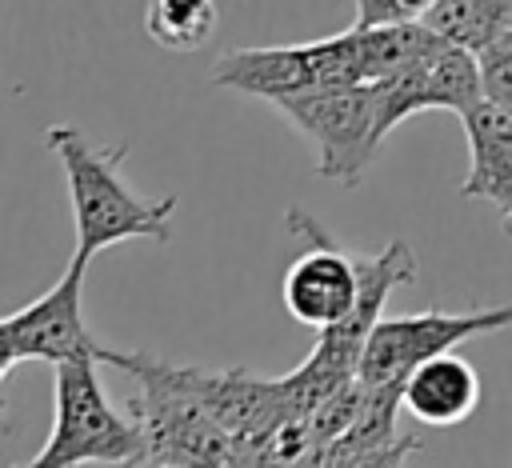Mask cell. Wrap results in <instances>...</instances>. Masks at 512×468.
<instances>
[{
	"label": "cell",
	"instance_id": "6da1fadb",
	"mask_svg": "<svg viewBox=\"0 0 512 468\" xmlns=\"http://www.w3.org/2000/svg\"><path fill=\"white\" fill-rule=\"evenodd\" d=\"M44 144L60 160V172L68 184V200L76 216V252L96 256L128 236H144L156 244L172 240L176 196H164V200L140 196L120 176V164L128 156L124 140L112 148H100L76 124H52L44 132Z\"/></svg>",
	"mask_w": 512,
	"mask_h": 468
},
{
	"label": "cell",
	"instance_id": "7a4b0ae2",
	"mask_svg": "<svg viewBox=\"0 0 512 468\" xmlns=\"http://www.w3.org/2000/svg\"><path fill=\"white\" fill-rule=\"evenodd\" d=\"M116 368L136 380L132 416L148 440V464H240L232 432L196 392L188 364H172L148 352L112 348Z\"/></svg>",
	"mask_w": 512,
	"mask_h": 468
},
{
	"label": "cell",
	"instance_id": "3957f363",
	"mask_svg": "<svg viewBox=\"0 0 512 468\" xmlns=\"http://www.w3.org/2000/svg\"><path fill=\"white\" fill-rule=\"evenodd\" d=\"M352 256H356V272H360V296H356L352 312L344 320L320 328L316 348L304 356V364L292 368L288 376H280L284 400L296 416H308L324 396H332L340 384L360 376V356H364V344H368L376 320L384 316L388 292L400 284H412L420 272L408 240H392L376 256H364V252H352Z\"/></svg>",
	"mask_w": 512,
	"mask_h": 468
},
{
	"label": "cell",
	"instance_id": "277c9868",
	"mask_svg": "<svg viewBox=\"0 0 512 468\" xmlns=\"http://www.w3.org/2000/svg\"><path fill=\"white\" fill-rule=\"evenodd\" d=\"M92 356L56 364V420L48 444L32 456V468L72 464H148V440L140 420L116 412Z\"/></svg>",
	"mask_w": 512,
	"mask_h": 468
},
{
	"label": "cell",
	"instance_id": "5b68a950",
	"mask_svg": "<svg viewBox=\"0 0 512 468\" xmlns=\"http://www.w3.org/2000/svg\"><path fill=\"white\" fill-rule=\"evenodd\" d=\"M212 84L244 92V96H264L272 104L296 92H312V88L368 84L360 28L352 24L348 32L308 40V44H268V48L224 52L212 64Z\"/></svg>",
	"mask_w": 512,
	"mask_h": 468
},
{
	"label": "cell",
	"instance_id": "8992f818",
	"mask_svg": "<svg viewBox=\"0 0 512 468\" xmlns=\"http://www.w3.org/2000/svg\"><path fill=\"white\" fill-rule=\"evenodd\" d=\"M276 108L300 136L312 140L316 176H328L336 184H356L380 148L372 84L312 88L276 100Z\"/></svg>",
	"mask_w": 512,
	"mask_h": 468
},
{
	"label": "cell",
	"instance_id": "52a82bcc",
	"mask_svg": "<svg viewBox=\"0 0 512 468\" xmlns=\"http://www.w3.org/2000/svg\"><path fill=\"white\" fill-rule=\"evenodd\" d=\"M92 256L84 252H72L64 276L32 304L8 312L0 320V344H4V356H0V376L8 380L16 364L24 360H44V364H64V360H80V356H92L100 364L112 360V348H104L92 328L84 324V308H80V288H84V268H88Z\"/></svg>",
	"mask_w": 512,
	"mask_h": 468
},
{
	"label": "cell",
	"instance_id": "ba28073f",
	"mask_svg": "<svg viewBox=\"0 0 512 468\" xmlns=\"http://www.w3.org/2000/svg\"><path fill=\"white\" fill-rule=\"evenodd\" d=\"M512 324V304L496 308H472V312H416V316H380L364 356H360V380L364 384H392L404 388L408 372L472 336H488Z\"/></svg>",
	"mask_w": 512,
	"mask_h": 468
},
{
	"label": "cell",
	"instance_id": "9c48e42d",
	"mask_svg": "<svg viewBox=\"0 0 512 468\" xmlns=\"http://www.w3.org/2000/svg\"><path fill=\"white\" fill-rule=\"evenodd\" d=\"M484 96L480 84V64L476 52L452 40H436L428 52H420L416 60H408L404 68L388 72L384 80L372 84V104H376V136L384 144V136L428 108H444V112H464L468 104H476Z\"/></svg>",
	"mask_w": 512,
	"mask_h": 468
},
{
	"label": "cell",
	"instance_id": "30bf717a",
	"mask_svg": "<svg viewBox=\"0 0 512 468\" xmlns=\"http://www.w3.org/2000/svg\"><path fill=\"white\" fill-rule=\"evenodd\" d=\"M284 224L304 244V252L288 264L280 296H284V308L292 312V320L320 332V328L344 320L360 296L356 256L348 248H340L300 204H292L284 212Z\"/></svg>",
	"mask_w": 512,
	"mask_h": 468
},
{
	"label": "cell",
	"instance_id": "8fae6325",
	"mask_svg": "<svg viewBox=\"0 0 512 468\" xmlns=\"http://www.w3.org/2000/svg\"><path fill=\"white\" fill-rule=\"evenodd\" d=\"M468 136V176L460 192L468 200H484L512 220V108L480 96L460 112Z\"/></svg>",
	"mask_w": 512,
	"mask_h": 468
},
{
	"label": "cell",
	"instance_id": "7c38bea8",
	"mask_svg": "<svg viewBox=\"0 0 512 468\" xmlns=\"http://www.w3.org/2000/svg\"><path fill=\"white\" fill-rule=\"evenodd\" d=\"M404 408V388L364 384V408L344 436H336L316 464H404L420 452V436H404L396 428V412Z\"/></svg>",
	"mask_w": 512,
	"mask_h": 468
},
{
	"label": "cell",
	"instance_id": "4fadbf2b",
	"mask_svg": "<svg viewBox=\"0 0 512 468\" xmlns=\"http://www.w3.org/2000/svg\"><path fill=\"white\" fill-rule=\"evenodd\" d=\"M476 404H480V376L452 348L416 364L404 380V412L424 428H452L468 420Z\"/></svg>",
	"mask_w": 512,
	"mask_h": 468
},
{
	"label": "cell",
	"instance_id": "5bb4252c",
	"mask_svg": "<svg viewBox=\"0 0 512 468\" xmlns=\"http://www.w3.org/2000/svg\"><path fill=\"white\" fill-rule=\"evenodd\" d=\"M424 24L436 36L480 52L512 28V0H436L424 12Z\"/></svg>",
	"mask_w": 512,
	"mask_h": 468
},
{
	"label": "cell",
	"instance_id": "9a60e30c",
	"mask_svg": "<svg viewBox=\"0 0 512 468\" xmlns=\"http://www.w3.org/2000/svg\"><path fill=\"white\" fill-rule=\"evenodd\" d=\"M216 20V0H148L144 8V32L168 52L204 48L216 32Z\"/></svg>",
	"mask_w": 512,
	"mask_h": 468
},
{
	"label": "cell",
	"instance_id": "2e32d148",
	"mask_svg": "<svg viewBox=\"0 0 512 468\" xmlns=\"http://www.w3.org/2000/svg\"><path fill=\"white\" fill-rule=\"evenodd\" d=\"M476 64H480L484 96L512 108V28L504 36H496L492 44H484L476 52Z\"/></svg>",
	"mask_w": 512,
	"mask_h": 468
},
{
	"label": "cell",
	"instance_id": "e0dca14e",
	"mask_svg": "<svg viewBox=\"0 0 512 468\" xmlns=\"http://www.w3.org/2000/svg\"><path fill=\"white\" fill-rule=\"evenodd\" d=\"M504 232H508V236H512V220H504Z\"/></svg>",
	"mask_w": 512,
	"mask_h": 468
}]
</instances>
